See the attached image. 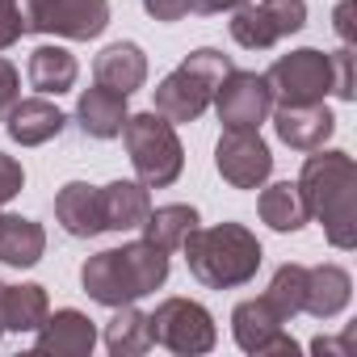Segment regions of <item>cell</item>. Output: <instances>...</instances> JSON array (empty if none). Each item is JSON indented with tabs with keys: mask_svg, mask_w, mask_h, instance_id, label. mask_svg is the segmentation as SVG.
<instances>
[{
	"mask_svg": "<svg viewBox=\"0 0 357 357\" xmlns=\"http://www.w3.org/2000/svg\"><path fill=\"white\" fill-rule=\"evenodd\" d=\"M298 194L307 202V215H315L336 248L357 244V164L344 151H319L307 155Z\"/></svg>",
	"mask_w": 357,
	"mask_h": 357,
	"instance_id": "1",
	"label": "cell"
},
{
	"mask_svg": "<svg viewBox=\"0 0 357 357\" xmlns=\"http://www.w3.org/2000/svg\"><path fill=\"white\" fill-rule=\"evenodd\" d=\"M164 278H168V252L155 248L151 240H135V244L97 252L80 269L89 298H97L105 307H126V303L160 290Z\"/></svg>",
	"mask_w": 357,
	"mask_h": 357,
	"instance_id": "2",
	"label": "cell"
},
{
	"mask_svg": "<svg viewBox=\"0 0 357 357\" xmlns=\"http://www.w3.org/2000/svg\"><path fill=\"white\" fill-rule=\"evenodd\" d=\"M185 261L190 273L211 286V290H231L257 278L261 269V244L248 227L240 223H219V227H194L185 240Z\"/></svg>",
	"mask_w": 357,
	"mask_h": 357,
	"instance_id": "3",
	"label": "cell"
},
{
	"mask_svg": "<svg viewBox=\"0 0 357 357\" xmlns=\"http://www.w3.org/2000/svg\"><path fill=\"white\" fill-rule=\"evenodd\" d=\"M231 72V59L215 47L194 51L176 72H168L155 89V114L168 122H198L206 114V105L215 101V89L223 84V76Z\"/></svg>",
	"mask_w": 357,
	"mask_h": 357,
	"instance_id": "4",
	"label": "cell"
},
{
	"mask_svg": "<svg viewBox=\"0 0 357 357\" xmlns=\"http://www.w3.org/2000/svg\"><path fill=\"white\" fill-rule=\"evenodd\" d=\"M122 139H126V151H130V164L139 172V181L147 190H164L172 185L185 168V151H181V139H176L172 122L160 118L155 109L147 114H126L122 122Z\"/></svg>",
	"mask_w": 357,
	"mask_h": 357,
	"instance_id": "5",
	"label": "cell"
},
{
	"mask_svg": "<svg viewBox=\"0 0 357 357\" xmlns=\"http://www.w3.org/2000/svg\"><path fill=\"white\" fill-rule=\"evenodd\" d=\"M26 34H59L89 43L109 26V0H22Z\"/></svg>",
	"mask_w": 357,
	"mask_h": 357,
	"instance_id": "6",
	"label": "cell"
},
{
	"mask_svg": "<svg viewBox=\"0 0 357 357\" xmlns=\"http://www.w3.org/2000/svg\"><path fill=\"white\" fill-rule=\"evenodd\" d=\"M151 344H164L172 353H211L215 349V319L202 303L190 298H164L151 315Z\"/></svg>",
	"mask_w": 357,
	"mask_h": 357,
	"instance_id": "7",
	"label": "cell"
},
{
	"mask_svg": "<svg viewBox=\"0 0 357 357\" xmlns=\"http://www.w3.org/2000/svg\"><path fill=\"white\" fill-rule=\"evenodd\" d=\"M265 84H269L278 105H315L332 89V59L311 51V47L290 51L265 72Z\"/></svg>",
	"mask_w": 357,
	"mask_h": 357,
	"instance_id": "8",
	"label": "cell"
},
{
	"mask_svg": "<svg viewBox=\"0 0 357 357\" xmlns=\"http://www.w3.org/2000/svg\"><path fill=\"white\" fill-rule=\"evenodd\" d=\"M307 22V5L303 0H252L240 5L231 17V38L248 51H269L278 38L298 34Z\"/></svg>",
	"mask_w": 357,
	"mask_h": 357,
	"instance_id": "9",
	"label": "cell"
},
{
	"mask_svg": "<svg viewBox=\"0 0 357 357\" xmlns=\"http://www.w3.org/2000/svg\"><path fill=\"white\" fill-rule=\"evenodd\" d=\"M215 105H219V122L227 130H257L273 109V93H269L265 76L231 68L223 76V84L215 89Z\"/></svg>",
	"mask_w": 357,
	"mask_h": 357,
	"instance_id": "10",
	"label": "cell"
},
{
	"mask_svg": "<svg viewBox=\"0 0 357 357\" xmlns=\"http://www.w3.org/2000/svg\"><path fill=\"white\" fill-rule=\"evenodd\" d=\"M215 164L223 172V181L236 190H261L265 176L273 172V155L257 130H223L215 147Z\"/></svg>",
	"mask_w": 357,
	"mask_h": 357,
	"instance_id": "11",
	"label": "cell"
},
{
	"mask_svg": "<svg viewBox=\"0 0 357 357\" xmlns=\"http://www.w3.org/2000/svg\"><path fill=\"white\" fill-rule=\"evenodd\" d=\"M231 328H236V344H240L244 353H298L294 336L286 332L282 311H278L265 294L240 303L236 315H231Z\"/></svg>",
	"mask_w": 357,
	"mask_h": 357,
	"instance_id": "12",
	"label": "cell"
},
{
	"mask_svg": "<svg viewBox=\"0 0 357 357\" xmlns=\"http://www.w3.org/2000/svg\"><path fill=\"white\" fill-rule=\"evenodd\" d=\"M97 344V328L89 315L63 307V311H47V319L38 324V336H34V353H55V357H84L93 353Z\"/></svg>",
	"mask_w": 357,
	"mask_h": 357,
	"instance_id": "13",
	"label": "cell"
},
{
	"mask_svg": "<svg viewBox=\"0 0 357 357\" xmlns=\"http://www.w3.org/2000/svg\"><path fill=\"white\" fill-rule=\"evenodd\" d=\"M273 126H278V139L290 143L294 151H315V147H324V143L332 139L336 118H332V109H324L319 101H315V105H278Z\"/></svg>",
	"mask_w": 357,
	"mask_h": 357,
	"instance_id": "14",
	"label": "cell"
},
{
	"mask_svg": "<svg viewBox=\"0 0 357 357\" xmlns=\"http://www.w3.org/2000/svg\"><path fill=\"white\" fill-rule=\"evenodd\" d=\"M55 219L68 236L76 240H89V236H101L105 231V211H101V190L97 185H84V181H72L59 190L55 198Z\"/></svg>",
	"mask_w": 357,
	"mask_h": 357,
	"instance_id": "15",
	"label": "cell"
},
{
	"mask_svg": "<svg viewBox=\"0 0 357 357\" xmlns=\"http://www.w3.org/2000/svg\"><path fill=\"white\" fill-rule=\"evenodd\" d=\"M93 76H97V84H105V89H114V93L130 97V93H139L143 80H147V59H143V51H139L135 43H114V47H105V51L97 55Z\"/></svg>",
	"mask_w": 357,
	"mask_h": 357,
	"instance_id": "16",
	"label": "cell"
},
{
	"mask_svg": "<svg viewBox=\"0 0 357 357\" xmlns=\"http://www.w3.org/2000/svg\"><path fill=\"white\" fill-rule=\"evenodd\" d=\"M349 273L340 265H315L307 269V286H303V311L315 319H332L349 307Z\"/></svg>",
	"mask_w": 357,
	"mask_h": 357,
	"instance_id": "17",
	"label": "cell"
},
{
	"mask_svg": "<svg viewBox=\"0 0 357 357\" xmlns=\"http://www.w3.org/2000/svg\"><path fill=\"white\" fill-rule=\"evenodd\" d=\"M63 114L47 101V97H30V101H17L5 118L9 135L22 143V147H38V143H51L59 130H63Z\"/></svg>",
	"mask_w": 357,
	"mask_h": 357,
	"instance_id": "18",
	"label": "cell"
},
{
	"mask_svg": "<svg viewBox=\"0 0 357 357\" xmlns=\"http://www.w3.org/2000/svg\"><path fill=\"white\" fill-rule=\"evenodd\" d=\"M76 122H80V130L89 139H114V135H122V122H126V97L97 84V89H89L80 97Z\"/></svg>",
	"mask_w": 357,
	"mask_h": 357,
	"instance_id": "19",
	"label": "cell"
},
{
	"mask_svg": "<svg viewBox=\"0 0 357 357\" xmlns=\"http://www.w3.org/2000/svg\"><path fill=\"white\" fill-rule=\"evenodd\" d=\"M101 211H105V231H135L143 227L151 202H147V185L139 181H109L101 190Z\"/></svg>",
	"mask_w": 357,
	"mask_h": 357,
	"instance_id": "20",
	"label": "cell"
},
{
	"mask_svg": "<svg viewBox=\"0 0 357 357\" xmlns=\"http://www.w3.org/2000/svg\"><path fill=\"white\" fill-rule=\"evenodd\" d=\"M43 248H47V236L34 219H22V215H0V261L13 265V269H30L43 261Z\"/></svg>",
	"mask_w": 357,
	"mask_h": 357,
	"instance_id": "21",
	"label": "cell"
},
{
	"mask_svg": "<svg viewBox=\"0 0 357 357\" xmlns=\"http://www.w3.org/2000/svg\"><path fill=\"white\" fill-rule=\"evenodd\" d=\"M51 303L43 286H5V298H0V328L9 332H34L47 319Z\"/></svg>",
	"mask_w": 357,
	"mask_h": 357,
	"instance_id": "22",
	"label": "cell"
},
{
	"mask_svg": "<svg viewBox=\"0 0 357 357\" xmlns=\"http://www.w3.org/2000/svg\"><path fill=\"white\" fill-rule=\"evenodd\" d=\"M76 76H80V68H76V59H72L63 47H38V51L30 55V84H34L43 97L68 93V89L76 84Z\"/></svg>",
	"mask_w": 357,
	"mask_h": 357,
	"instance_id": "23",
	"label": "cell"
},
{
	"mask_svg": "<svg viewBox=\"0 0 357 357\" xmlns=\"http://www.w3.org/2000/svg\"><path fill=\"white\" fill-rule=\"evenodd\" d=\"M114 311H118V315H114L109 328H105V349H109L114 357L147 353V349H151V324H147V315L135 311V303L114 307Z\"/></svg>",
	"mask_w": 357,
	"mask_h": 357,
	"instance_id": "24",
	"label": "cell"
},
{
	"mask_svg": "<svg viewBox=\"0 0 357 357\" xmlns=\"http://www.w3.org/2000/svg\"><path fill=\"white\" fill-rule=\"evenodd\" d=\"M198 227V211L194 206H160V211H147L143 219V240H151L155 248L172 252L181 248V240Z\"/></svg>",
	"mask_w": 357,
	"mask_h": 357,
	"instance_id": "25",
	"label": "cell"
},
{
	"mask_svg": "<svg viewBox=\"0 0 357 357\" xmlns=\"http://www.w3.org/2000/svg\"><path fill=\"white\" fill-rule=\"evenodd\" d=\"M261 219L273 227V231H298L311 215H307V202L298 194V185L290 181H278L261 194Z\"/></svg>",
	"mask_w": 357,
	"mask_h": 357,
	"instance_id": "26",
	"label": "cell"
},
{
	"mask_svg": "<svg viewBox=\"0 0 357 357\" xmlns=\"http://www.w3.org/2000/svg\"><path fill=\"white\" fill-rule=\"evenodd\" d=\"M303 286H307V265H282L265 290V298L282 311V319H294L303 311Z\"/></svg>",
	"mask_w": 357,
	"mask_h": 357,
	"instance_id": "27",
	"label": "cell"
},
{
	"mask_svg": "<svg viewBox=\"0 0 357 357\" xmlns=\"http://www.w3.org/2000/svg\"><path fill=\"white\" fill-rule=\"evenodd\" d=\"M332 59V93L340 101H353V47H340Z\"/></svg>",
	"mask_w": 357,
	"mask_h": 357,
	"instance_id": "28",
	"label": "cell"
},
{
	"mask_svg": "<svg viewBox=\"0 0 357 357\" xmlns=\"http://www.w3.org/2000/svg\"><path fill=\"white\" fill-rule=\"evenodd\" d=\"M26 34V17L17 9V0H0V51H9Z\"/></svg>",
	"mask_w": 357,
	"mask_h": 357,
	"instance_id": "29",
	"label": "cell"
},
{
	"mask_svg": "<svg viewBox=\"0 0 357 357\" xmlns=\"http://www.w3.org/2000/svg\"><path fill=\"white\" fill-rule=\"evenodd\" d=\"M22 185H26V172H22V164H17L13 155H5V151H0V206H5L9 198H17V194H22Z\"/></svg>",
	"mask_w": 357,
	"mask_h": 357,
	"instance_id": "30",
	"label": "cell"
},
{
	"mask_svg": "<svg viewBox=\"0 0 357 357\" xmlns=\"http://www.w3.org/2000/svg\"><path fill=\"white\" fill-rule=\"evenodd\" d=\"M143 9L155 22H181L185 13H194V0H143Z\"/></svg>",
	"mask_w": 357,
	"mask_h": 357,
	"instance_id": "31",
	"label": "cell"
},
{
	"mask_svg": "<svg viewBox=\"0 0 357 357\" xmlns=\"http://www.w3.org/2000/svg\"><path fill=\"white\" fill-rule=\"evenodd\" d=\"M13 105H17V68L9 59H0V122L9 118Z\"/></svg>",
	"mask_w": 357,
	"mask_h": 357,
	"instance_id": "32",
	"label": "cell"
},
{
	"mask_svg": "<svg viewBox=\"0 0 357 357\" xmlns=\"http://www.w3.org/2000/svg\"><path fill=\"white\" fill-rule=\"evenodd\" d=\"M353 0H340V5H336V34H340V43L344 47H353Z\"/></svg>",
	"mask_w": 357,
	"mask_h": 357,
	"instance_id": "33",
	"label": "cell"
},
{
	"mask_svg": "<svg viewBox=\"0 0 357 357\" xmlns=\"http://www.w3.org/2000/svg\"><path fill=\"white\" fill-rule=\"evenodd\" d=\"M349 344H353V328H349V332H344L340 340H328V336H319V340H311V349H315V353H344Z\"/></svg>",
	"mask_w": 357,
	"mask_h": 357,
	"instance_id": "34",
	"label": "cell"
},
{
	"mask_svg": "<svg viewBox=\"0 0 357 357\" xmlns=\"http://www.w3.org/2000/svg\"><path fill=\"white\" fill-rule=\"evenodd\" d=\"M248 0H194V13H223V9H240Z\"/></svg>",
	"mask_w": 357,
	"mask_h": 357,
	"instance_id": "35",
	"label": "cell"
},
{
	"mask_svg": "<svg viewBox=\"0 0 357 357\" xmlns=\"http://www.w3.org/2000/svg\"><path fill=\"white\" fill-rule=\"evenodd\" d=\"M248 5H252V0H248Z\"/></svg>",
	"mask_w": 357,
	"mask_h": 357,
	"instance_id": "36",
	"label": "cell"
}]
</instances>
